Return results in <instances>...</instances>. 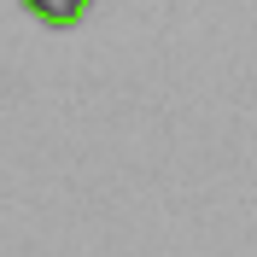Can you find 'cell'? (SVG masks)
Masks as SVG:
<instances>
[{
    "label": "cell",
    "mask_w": 257,
    "mask_h": 257,
    "mask_svg": "<svg viewBox=\"0 0 257 257\" xmlns=\"http://www.w3.org/2000/svg\"><path fill=\"white\" fill-rule=\"evenodd\" d=\"M41 30H76L82 18L94 12V0H18Z\"/></svg>",
    "instance_id": "1"
}]
</instances>
